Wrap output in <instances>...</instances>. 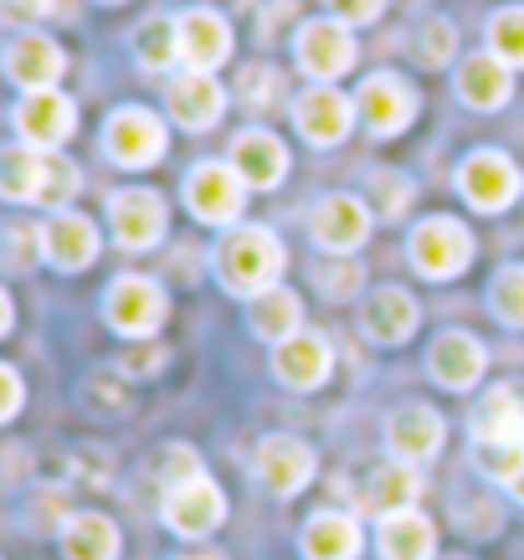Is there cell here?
<instances>
[{"mask_svg": "<svg viewBox=\"0 0 524 560\" xmlns=\"http://www.w3.org/2000/svg\"><path fill=\"white\" fill-rule=\"evenodd\" d=\"M221 283L232 293H242V299H263V293H272V283H278V272H283V242L272 237L268 226H257V221H247V226H237L232 237L221 242Z\"/></svg>", "mask_w": 524, "mask_h": 560, "instance_id": "cell-1", "label": "cell"}, {"mask_svg": "<svg viewBox=\"0 0 524 560\" xmlns=\"http://www.w3.org/2000/svg\"><path fill=\"white\" fill-rule=\"evenodd\" d=\"M474 262V237L468 226L453 217H427L417 232H411V268L422 278H453Z\"/></svg>", "mask_w": 524, "mask_h": 560, "instance_id": "cell-2", "label": "cell"}, {"mask_svg": "<svg viewBox=\"0 0 524 560\" xmlns=\"http://www.w3.org/2000/svg\"><path fill=\"white\" fill-rule=\"evenodd\" d=\"M165 525L175 529V535H186V540H206L211 529L226 520V499H221V489L211 483L206 474L186 478V483H175V489H165Z\"/></svg>", "mask_w": 524, "mask_h": 560, "instance_id": "cell-3", "label": "cell"}, {"mask_svg": "<svg viewBox=\"0 0 524 560\" xmlns=\"http://www.w3.org/2000/svg\"><path fill=\"white\" fill-rule=\"evenodd\" d=\"M457 186H463V201L474 206V211H504L514 196H520V165L499 150H478L463 160V171H457Z\"/></svg>", "mask_w": 524, "mask_h": 560, "instance_id": "cell-4", "label": "cell"}, {"mask_svg": "<svg viewBox=\"0 0 524 560\" xmlns=\"http://www.w3.org/2000/svg\"><path fill=\"white\" fill-rule=\"evenodd\" d=\"M247 190L253 186L237 175V165H201L186 180V201L211 226H232L242 217V206H247Z\"/></svg>", "mask_w": 524, "mask_h": 560, "instance_id": "cell-5", "label": "cell"}, {"mask_svg": "<svg viewBox=\"0 0 524 560\" xmlns=\"http://www.w3.org/2000/svg\"><path fill=\"white\" fill-rule=\"evenodd\" d=\"M257 483L268 493H278V499H293V493L308 489V478H314V468H319V458H314V447H308L304 438H268L263 447H257Z\"/></svg>", "mask_w": 524, "mask_h": 560, "instance_id": "cell-6", "label": "cell"}, {"mask_svg": "<svg viewBox=\"0 0 524 560\" xmlns=\"http://www.w3.org/2000/svg\"><path fill=\"white\" fill-rule=\"evenodd\" d=\"M299 68L319 83H335L356 68V36L345 21H308L299 32Z\"/></svg>", "mask_w": 524, "mask_h": 560, "instance_id": "cell-7", "label": "cell"}, {"mask_svg": "<svg viewBox=\"0 0 524 560\" xmlns=\"http://www.w3.org/2000/svg\"><path fill=\"white\" fill-rule=\"evenodd\" d=\"M103 144H108V154L119 160V165H129V171H144V165H154L160 154H165V124L154 119L150 108H119L114 119H108V135H103Z\"/></svg>", "mask_w": 524, "mask_h": 560, "instance_id": "cell-8", "label": "cell"}, {"mask_svg": "<svg viewBox=\"0 0 524 560\" xmlns=\"http://www.w3.org/2000/svg\"><path fill=\"white\" fill-rule=\"evenodd\" d=\"M160 319H165V293L154 289L150 278H139V272L114 278V289H108V324H114L119 335L144 340V335L160 329Z\"/></svg>", "mask_w": 524, "mask_h": 560, "instance_id": "cell-9", "label": "cell"}, {"mask_svg": "<svg viewBox=\"0 0 524 560\" xmlns=\"http://www.w3.org/2000/svg\"><path fill=\"white\" fill-rule=\"evenodd\" d=\"M360 119H365V129L381 139L401 135L406 124H411V114H417V93L401 83V78H391V72H375V78H365L360 83Z\"/></svg>", "mask_w": 524, "mask_h": 560, "instance_id": "cell-10", "label": "cell"}, {"mask_svg": "<svg viewBox=\"0 0 524 560\" xmlns=\"http://www.w3.org/2000/svg\"><path fill=\"white\" fill-rule=\"evenodd\" d=\"M293 119H299L308 144H339L350 135V124H356V103L345 98L335 83H319L293 103Z\"/></svg>", "mask_w": 524, "mask_h": 560, "instance_id": "cell-11", "label": "cell"}, {"mask_svg": "<svg viewBox=\"0 0 524 560\" xmlns=\"http://www.w3.org/2000/svg\"><path fill=\"white\" fill-rule=\"evenodd\" d=\"M16 129L26 135V144L51 150V144L72 139V129H78V108H72V98H62L57 88H42V93H26V98H21Z\"/></svg>", "mask_w": 524, "mask_h": 560, "instance_id": "cell-12", "label": "cell"}, {"mask_svg": "<svg viewBox=\"0 0 524 560\" xmlns=\"http://www.w3.org/2000/svg\"><path fill=\"white\" fill-rule=\"evenodd\" d=\"M308 226H314V242H319L324 253L345 257L365 242V232H371V211H365V201H356V196H329V201H319V211H314Z\"/></svg>", "mask_w": 524, "mask_h": 560, "instance_id": "cell-13", "label": "cell"}, {"mask_svg": "<svg viewBox=\"0 0 524 560\" xmlns=\"http://www.w3.org/2000/svg\"><path fill=\"white\" fill-rule=\"evenodd\" d=\"M62 68H68L62 47H57L51 36H42V32H26V36H16V42L5 47V72H11V83L26 88V93L51 88L57 78H62Z\"/></svg>", "mask_w": 524, "mask_h": 560, "instance_id": "cell-14", "label": "cell"}, {"mask_svg": "<svg viewBox=\"0 0 524 560\" xmlns=\"http://www.w3.org/2000/svg\"><path fill=\"white\" fill-rule=\"evenodd\" d=\"M108 217H114V232H119L124 247H135V253H144V247H154V242L165 237V201L154 196V190H124V196H114V206H108Z\"/></svg>", "mask_w": 524, "mask_h": 560, "instance_id": "cell-15", "label": "cell"}, {"mask_svg": "<svg viewBox=\"0 0 524 560\" xmlns=\"http://www.w3.org/2000/svg\"><path fill=\"white\" fill-rule=\"evenodd\" d=\"M474 442L489 447H524V390L493 386L474 411Z\"/></svg>", "mask_w": 524, "mask_h": 560, "instance_id": "cell-16", "label": "cell"}, {"mask_svg": "<svg viewBox=\"0 0 524 560\" xmlns=\"http://www.w3.org/2000/svg\"><path fill=\"white\" fill-rule=\"evenodd\" d=\"M329 365H335V355H329V340L324 335H293V340L278 345V355H272V371H278V381L293 390H314L329 381Z\"/></svg>", "mask_w": 524, "mask_h": 560, "instance_id": "cell-17", "label": "cell"}, {"mask_svg": "<svg viewBox=\"0 0 524 560\" xmlns=\"http://www.w3.org/2000/svg\"><path fill=\"white\" fill-rule=\"evenodd\" d=\"M386 442H391V453H396V463H411V468H417V463L438 458L442 417L432 407H401L386 422Z\"/></svg>", "mask_w": 524, "mask_h": 560, "instance_id": "cell-18", "label": "cell"}, {"mask_svg": "<svg viewBox=\"0 0 524 560\" xmlns=\"http://www.w3.org/2000/svg\"><path fill=\"white\" fill-rule=\"evenodd\" d=\"M417 319H422V308L406 289H375L365 299V314H360V329L381 345H401L417 335Z\"/></svg>", "mask_w": 524, "mask_h": 560, "instance_id": "cell-19", "label": "cell"}, {"mask_svg": "<svg viewBox=\"0 0 524 560\" xmlns=\"http://www.w3.org/2000/svg\"><path fill=\"white\" fill-rule=\"evenodd\" d=\"M232 165H237V175L247 186L272 190L288 175V150L283 139L268 135V129H247V135L232 139Z\"/></svg>", "mask_w": 524, "mask_h": 560, "instance_id": "cell-20", "label": "cell"}, {"mask_svg": "<svg viewBox=\"0 0 524 560\" xmlns=\"http://www.w3.org/2000/svg\"><path fill=\"white\" fill-rule=\"evenodd\" d=\"M181 57L190 62V72H211L232 57V26L217 11H186L181 16Z\"/></svg>", "mask_w": 524, "mask_h": 560, "instance_id": "cell-21", "label": "cell"}, {"mask_svg": "<svg viewBox=\"0 0 524 560\" xmlns=\"http://www.w3.org/2000/svg\"><path fill=\"white\" fill-rule=\"evenodd\" d=\"M432 381L447 390H468L484 375V365H489V355H484V345L474 340V335H463V329H453V335H442L438 345H432Z\"/></svg>", "mask_w": 524, "mask_h": 560, "instance_id": "cell-22", "label": "cell"}, {"mask_svg": "<svg viewBox=\"0 0 524 560\" xmlns=\"http://www.w3.org/2000/svg\"><path fill=\"white\" fill-rule=\"evenodd\" d=\"M226 108V93L211 72H186L170 83V119H181L186 129H211Z\"/></svg>", "mask_w": 524, "mask_h": 560, "instance_id": "cell-23", "label": "cell"}, {"mask_svg": "<svg viewBox=\"0 0 524 560\" xmlns=\"http://www.w3.org/2000/svg\"><path fill=\"white\" fill-rule=\"evenodd\" d=\"M381 556L386 560H432L438 556V525L422 510H401L381 520Z\"/></svg>", "mask_w": 524, "mask_h": 560, "instance_id": "cell-24", "label": "cell"}, {"mask_svg": "<svg viewBox=\"0 0 524 560\" xmlns=\"http://www.w3.org/2000/svg\"><path fill=\"white\" fill-rule=\"evenodd\" d=\"M47 257L57 262L62 272H78V268H93V257H98V226L88 217H72V211H62V217L47 226Z\"/></svg>", "mask_w": 524, "mask_h": 560, "instance_id": "cell-25", "label": "cell"}, {"mask_svg": "<svg viewBox=\"0 0 524 560\" xmlns=\"http://www.w3.org/2000/svg\"><path fill=\"white\" fill-rule=\"evenodd\" d=\"M457 93L468 108H504L509 93H514V78H509V62H499L493 51H478L463 62L457 72Z\"/></svg>", "mask_w": 524, "mask_h": 560, "instance_id": "cell-26", "label": "cell"}, {"mask_svg": "<svg viewBox=\"0 0 524 560\" xmlns=\"http://www.w3.org/2000/svg\"><path fill=\"white\" fill-rule=\"evenodd\" d=\"M360 545H365L360 540V525L339 510H324L304 525V556L308 560H356Z\"/></svg>", "mask_w": 524, "mask_h": 560, "instance_id": "cell-27", "label": "cell"}, {"mask_svg": "<svg viewBox=\"0 0 524 560\" xmlns=\"http://www.w3.org/2000/svg\"><path fill=\"white\" fill-rule=\"evenodd\" d=\"M417 493H422V478H417L411 463H381V468L371 474V483H365V510H375L381 520H386V514L411 510Z\"/></svg>", "mask_w": 524, "mask_h": 560, "instance_id": "cell-28", "label": "cell"}, {"mask_svg": "<svg viewBox=\"0 0 524 560\" xmlns=\"http://www.w3.org/2000/svg\"><path fill=\"white\" fill-rule=\"evenodd\" d=\"M62 550H68V560H114L119 556V529L103 514H72L62 525Z\"/></svg>", "mask_w": 524, "mask_h": 560, "instance_id": "cell-29", "label": "cell"}, {"mask_svg": "<svg viewBox=\"0 0 524 560\" xmlns=\"http://www.w3.org/2000/svg\"><path fill=\"white\" fill-rule=\"evenodd\" d=\"M299 324H304V304H299V293L288 289H272L263 293V299H253V329L263 335V340L283 345L299 335Z\"/></svg>", "mask_w": 524, "mask_h": 560, "instance_id": "cell-30", "label": "cell"}, {"mask_svg": "<svg viewBox=\"0 0 524 560\" xmlns=\"http://www.w3.org/2000/svg\"><path fill=\"white\" fill-rule=\"evenodd\" d=\"M42 175H47V154L42 150L16 144V150L0 154V196L5 201H36L42 196Z\"/></svg>", "mask_w": 524, "mask_h": 560, "instance_id": "cell-31", "label": "cell"}, {"mask_svg": "<svg viewBox=\"0 0 524 560\" xmlns=\"http://www.w3.org/2000/svg\"><path fill=\"white\" fill-rule=\"evenodd\" d=\"M135 57H139V68L165 72L170 62L181 57V21L150 16V21H144V26L135 32Z\"/></svg>", "mask_w": 524, "mask_h": 560, "instance_id": "cell-32", "label": "cell"}, {"mask_svg": "<svg viewBox=\"0 0 524 560\" xmlns=\"http://www.w3.org/2000/svg\"><path fill=\"white\" fill-rule=\"evenodd\" d=\"M489 51L509 68H524V5H509L489 21Z\"/></svg>", "mask_w": 524, "mask_h": 560, "instance_id": "cell-33", "label": "cell"}, {"mask_svg": "<svg viewBox=\"0 0 524 560\" xmlns=\"http://www.w3.org/2000/svg\"><path fill=\"white\" fill-rule=\"evenodd\" d=\"M453 47H457V32L453 21H422L417 32H411V57L422 62V68H442V62H453Z\"/></svg>", "mask_w": 524, "mask_h": 560, "instance_id": "cell-34", "label": "cell"}, {"mask_svg": "<svg viewBox=\"0 0 524 560\" xmlns=\"http://www.w3.org/2000/svg\"><path fill=\"white\" fill-rule=\"evenodd\" d=\"M489 308L509 329H524V262H509L489 289Z\"/></svg>", "mask_w": 524, "mask_h": 560, "instance_id": "cell-35", "label": "cell"}, {"mask_svg": "<svg viewBox=\"0 0 524 560\" xmlns=\"http://www.w3.org/2000/svg\"><path fill=\"white\" fill-rule=\"evenodd\" d=\"M365 190H371V201H375V217H386V221L401 217L406 201L417 196V186H411V175H401V171H371Z\"/></svg>", "mask_w": 524, "mask_h": 560, "instance_id": "cell-36", "label": "cell"}, {"mask_svg": "<svg viewBox=\"0 0 524 560\" xmlns=\"http://www.w3.org/2000/svg\"><path fill=\"white\" fill-rule=\"evenodd\" d=\"M78 165L72 160H62V154H47V175H42V196H36V206H51V211H62V206L72 201V190H78Z\"/></svg>", "mask_w": 524, "mask_h": 560, "instance_id": "cell-37", "label": "cell"}, {"mask_svg": "<svg viewBox=\"0 0 524 560\" xmlns=\"http://www.w3.org/2000/svg\"><path fill=\"white\" fill-rule=\"evenodd\" d=\"M278 93H283V78H278L272 68H247L242 72V103H247V108L263 114V108L278 103Z\"/></svg>", "mask_w": 524, "mask_h": 560, "instance_id": "cell-38", "label": "cell"}, {"mask_svg": "<svg viewBox=\"0 0 524 560\" xmlns=\"http://www.w3.org/2000/svg\"><path fill=\"white\" fill-rule=\"evenodd\" d=\"M314 283L324 299H350L360 289V268L356 262H324V268H314Z\"/></svg>", "mask_w": 524, "mask_h": 560, "instance_id": "cell-39", "label": "cell"}, {"mask_svg": "<svg viewBox=\"0 0 524 560\" xmlns=\"http://www.w3.org/2000/svg\"><path fill=\"white\" fill-rule=\"evenodd\" d=\"M201 474V463H196V453L190 447H170L165 463H160V478H165V489H175V483H186V478Z\"/></svg>", "mask_w": 524, "mask_h": 560, "instance_id": "cell-40", "label": "cell"}, {"mask_svg": "<svg viewBox=\"0 0 524 560\" xmlns=\"http://www.w3.org/2000/svg\"><path fill=\"white\" fill-rule=\"evenodd\" d=\"M329 11H335V21H345V26H365V21H375L386 11V0H329Z\"/></svg>", "mask_w": 524, "mask_h": 560, "instance_id": "cell-41", "label": "cell"}, {"mask_svg": "<svg viewBox=\"0 0 524 560\" xmlns=\"http://www.w3.org/2000/svg\"><path fill=\"white\" fill-rule=\"evenodd\" d=\"M32 242H47L42 232H32V226H11V247H5V257H11V268H26L32 262Z\"/></svg>", "mask_w": 524, "mask_h": 560, "instance_id": "cell-42", "label": "cell"}, {"mask_svg": "<svg viewBox=\"0 0 524 560\" xmlns=\"http://www.w3.org/2000/svg\"><path fill=\"white\" fill-rule=\"evenodd\" d=\"M0 422H11L21 411V375H16V365H0Z\"/></svg>", "mask_w": 524, "mask_h": 560, "instance_id": "cell-43", "label": "cell"}, {"mask_svg": "<svg viewBox=\"0 0 524 560\" xmlns=\"http://www.w3.org/2000/svg\"><path fill=\"white\" fill-rule=\"evenodd\" d=\"M32 520H36V525H57V520H62V525H68L72 514L62 510V493H47V499H42V493H36V504H32Z\"/></svg>", "mask_w": 524, "mask_h": 560, "instance_id": "cell-44", "label": "cell"}, {"mask_svg": "<svg viewBox=\"0 0 524 560\" xmlns=\"http://www.w3.org/2000/svg\"><path fill=\"white\" fill-rule=\"evenodd\" d=\"M124 365H129L135 375H154L160 365H165V350H160V345H144V350H135V355L124 360Z\"/></svg>", "mask_w": 524, "mask_h": 560, "instance_id": "cell-45", "label": "cell"}, {"mask_svg": "<svg viewBox=\"0 0 524 560\" xmlns=\"http://www.w3.org/2000/svg\"><path fill=\"white\" fill-rule=\"evenodd\" d=\"M51 11V0H5V16H16V21H36V16H47Z\"/></svg>", "mask_w": 524, "mask_h": 560, "instance_id": "cell-46", "label": "cell"}, {"mask_svg": "<svg viewBox=\"0 0 524 560\" xmlns=\"http://www.w3.org/2000/svg\"><path fill=\"white\" fill-rule=\"evenodd\" d=\"M509 489H514V499H520V504H524V468H520V474H514V483H509Z\"/></svg>", "mask_w": 524, "mask_h": 560, "instance_id": "cell-47", "label": "cell"}, {"mask_svg": "<svg viewBox=\"0 0 524 560\" xmlns=\"http://www.w3.org/2000/svg\"><path fill=\"white\" fill-rule=\"evenodd\" d=\"M103 5H119V0H103Z\"/></svg>", "mask_w": 524, "mask_h": 560, "instance_id": "cell-48", "label": "cell"}]
</instances>
